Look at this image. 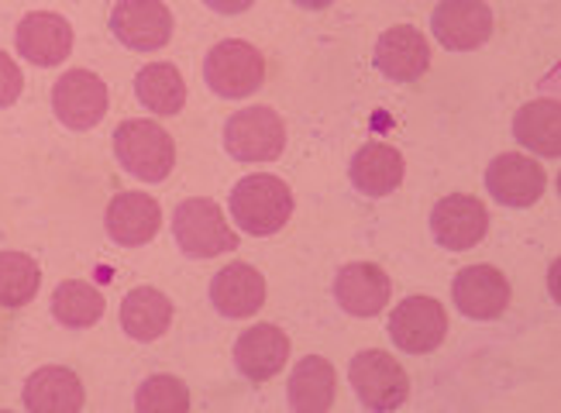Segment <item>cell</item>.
I'll return each mask as SVG.
<instances>
[{
  "mask_svg": "<svg viewBox=\"0 0 561 413\" xmlns=\"http://www.w3.org/2000/svg\"><path fill=\"white\" fill-rule=\"evenodd\" d=\"M42 286L38 262L24 252H0V303L24 307L32 303Z\"/></svg>",
  "mask_w": 561,
  "mask_h": 413,
  "instance_id": "obj_27",
  "label": "cell"
},
{
  "mask_svg": "<svg viewBox=\"0 0 561 413\" xmlns=\"http://www.w3.org/2000/svg\"><path fill=\"white\" fill-rule=\"evenodd\" d=\"M162 228V207L149 193H117L107 207V234L121 249H138Z\"/></svg>",
  "mask_w": 561,
  "mask_h": 413,
  "instance_id": "obj_16",
  "label": "cell"
},
{
  "mask_svg": "<svg viewBox=\"0 0 561 413\" xmlns=\"http://www.w3.org/2000/svg\"><path fill=\"white\" fill-rule=\"evenodd\" d=\"M21 90H24V77H21L18 62L8 53H0V111L11 107L21 96Z\"/></svg>",
  "mask_w": 561,
  "mask_h": 413,
  "instance_id": "obj_29",
  "label": "cell"
},
{
  "mask_svg": "<svg viewBox=\"0 0 561 413\" xmlns=\"http://www.w3.org/2000/svg\"><path fill=\"white\" fill-rule=\"evenodd\" d=\"M286 358H289V337L276 324H255L234 342V366L252 382L279 376Z\"/></svg>",
  "mask_w": 561,
  "mask_h": 413,
  "instance_id": "obj_17",
  "label": "cell"
},
{
  "mask_svg": "<svg viewBox=\"0 0 561 413\" xmlns=\"http://www.w3.org/2000/svg\"><path fill=\"white\" fill-rule=\"evenodd\" d=\"M228 207L241 231H249L255 238H270L293 217V193L279 176L255 173L231 190Z\"/></svg>",
  "mask_w": 561,
  "mask_h": 413,
  "instance_id": "obj_1",
  "label": "cell"
},
{
  "mask_svg": "<svg viewBox=\"0 0 561 413\" xmlns=\"http://www.w3.org/2000/svg\"><path fill=\"white\" fill-rule=\"evenodd\" d=\"M18 53L35 66H59L72 53L69 21L53 11H35L18 24Z\"/></svg>",
  "mask_w": 561,
  "mask_h": 413,
  "instance_id": "obj_18",
  "label": "cell"
},
{
  "mask_svg": "<svg viewBox=\"0 0 561 413\" xmlns=\"http://www.w3.org/2000/svg\"><path fill=\"white\" fill-rule=\"evenodd\" d=\"M53 318L66 328H90L104 318V294L93 283L69 279L53 294Z\"/></svg>",
  "mask_w": 561,
  "mask_h": 413,
  "instance_id": "obj_26",
  "label": "cell"
},
{
  "mask_svg": "<svg viewBox=\"0 0 561 413\" xmlns=\"http://www.w3.org/2000/svg\"><path fill=\"white\" fill-rule=\"evenodd\" d=\"M210 300L225 318H252V313L265 303V279L249 262H231L210 283Z\"/></svg>",
  "mask_w": 561,
  "mask_h": 413,
  "instance_id": "obj_19",
  "label": "cell"
},
{
  "mask_svg": "<svg viewBox=\"0 0 561 413\" xmlns=\"http://www.w3.org/2000/svg\"><path fill=\"white\" fill-rule=\"evenodd\" d=\"M448 313L434 297H410L389 313V337L407 355H427L445 342Z\"/></svg>",
  "mask_w": 561,
  "mask_h": 413,
  "instance_id": "obj_7",
  "label": "cell"
},
{
  "mask_svg": "<svg viewBox=\"0 0 561 413\" xmlns=\"http://www.w3.org/2000/svg\"><path fill=\"white\" fill-rule=\"evenodd\" d=\"M451 297L458 310L472 321H496L510 307V283L493 265H472L455 276Z\"/></svg>",
  "mask_w": 561,
  "mask_h": 413,
  "instance_id": "obj_14",
  "label": "cell"
},
{
  "mask_svg": "<svg viewBox=\"0 0 561 413\" xmlns=\"http://www.w3.org/2000/svg\"><path fill=\"white\" fill-rule=\"evenodd\" d=\"M225 149L238 162H273L286 149V125L273 107H249L228 117Z\"/></svg>",
  "mask_w": 561,
  "mask_h": 413,
  "instance_id": "obj_5",
  "label": "cell"
},
{
  "mask_svg": "<svg viewBox=\"0 0 561 413\" xmlns=\"http://www.w3.org/2000/svg\"><path fill=\"white\" fill-rule=\"evenodd\" d=\"M431 231L437 238V245H445L451 252H466L476 249L485 238V231H490V214H485L482 200L469 197V193H451V197L434 204Z\"/></svg>",
  "mask_w": 561,
  "mask_h": 413,
  "instance_id": "obj_11",
  "label": "cell"
},
{
  "mask_svg": "<svg viewBox=\"0 0 561 413\" xmlns=\"http://www.w3.org/2000/svg\"><path fill=\"white\" fill-rule=\"evenodd\" d=\"M204 4L217 14H241V11H249L255 0H204Z\"/></svg>",
  "mask_w": 561,
  "mask_h": 413,
  "instance_id": "obj_30",
  "label": "cell"
},
{
  "mask_svg": "<svg viewBox=\"0 0 561 413\" xmlns=\"http://www.w3.org/2000/svg\"><path fill=\"white\" fill-rule=\"evenodd\" d=\"M204 80L217 96L241 101V96L255 93L265 83V59L255 45L241 38L217 42L204 62Z\"/></svg>",
  "mask_w": 561,
  "mask_h": 413,
  "instance_id": "obj_4",
  "label": "cell"
},
{
  "mask_svg": "<svg viewBox=\"0 0 561 413\" xmlns=\"http://www.w3.org/2000/svg\"><path fill=\"white\" fill-rule=\"evenodd\" d=\"M53 107L59 121L72 131H87L101 125L107 114V83L87 69H69L53 87Z\"/></svg>",
  "mask_w": 561,
  "mask_h": 413,
  "instance_id": "obj_8",
  "label": "cell"
},
{
  "mask_svg": "<svg viewBox=\"0 0 561 413\" xmlns=\"http://www.w3.org/2000/svg\"><path fill=\"white\" fill-rule=\"evenodd\" d=\"M300 8H307V11H324V8H331L334 0H297Z\"/></svg>",
  "mask_w": 561,
  "mask_h": 413,
  "instance_id": "obj_31",
  "label": "cell"
},
{
  "mask_svg": "<svg viewBox=\"0 0 561 413\" xmlns=\"http://www.w3.org/2000/svg\"><path fill=\"white\" fill-rule=\"evenodd\" d=\"M337 376L334 366L321 355H307L289 376V406L300 413H324L334 403Z\"/></svg>",
  "mask_w": 561,
  "mask_h": 413,
  "instance_id": "obj_23",
  "label": "cell"
},
{
  "mask_svg": "<svg viewBox=\"0 0 561 413\" xmlns=\"http://www.w3.org/2000/svg\"><path fill=\"white\" fill-rule=\"evenodd\" d=\"M431 66V45L427 38L410 28V24H397L376 42V69L393 83H413L424 77Z\"/></svg>",
  "mask_w": 561,
  "mask_h": 413,
  "instance_id": "obj_15",
  "label": "cell"
},
{
  "mask_svg": "<svg viewBox=\"0 0 561 413\" xmlns=\"http://www.w3.org/2000/svg\"><path fill=\"white\" fill-rule=\"evenodd\" d=\"M485 186H490L493 197L506 207H530L541 200L548 176L534 159L520 152H506L485 169Z\"/></svg>",
  "mask_w": 561,
  "mask_h": 413,
  "instance_id": "obj_12",
  "label": "cell"
},
{
  "mask_svg": "<svg viewBox=\"0 0 561 413\" xmlns=\"http://www.w3.org/2000/svg\"><path fill=\"white\" fill-rule=\"evenodd\" d=\"M114 156L125 165V173L145 180V183H162L173 173L176 162V145L169 138V131L156 121H125L114 131Z\"/></svg>",
  "mask_w": 561,
  "mask_h": 413,
  "instance_id": "obj_2",
  "label": "cell"
},
{
  "mask_svg": "<svg viewBox=\"0 0 561 413\" xmlns=\"http://www.w3.org/2000/svg\"><path fill=\"white\" fill-rule=\"evenodd\" d=\"M111 28L114 38L135 53H156L173 38V14L162 0H117Z\"/></svg>",
  "mask_w": 561,
  "mask_h": 413,
  "instance_id": "obj_9",
  "label": "cell"
},
{
  "mask_svg": "<svg viewBox=\"0 0 561 413\" xmlns=\"http://www.w3.org/2000/svg\"><path fill=\"white\" fill-rule=\"evenodd\" d=\"M135 93L141 107L156 114H180L186 104V83L173 62H152L135 77Z\"/></svg>",
  "mask_w": 561,
  "mask_h": 413,
  "instance_id": "obj_25",
  "label": "cell"
},
{
  "mask_svg": "<svg viewBox=\"0 0 561 413\" xmlns=\"http://www.w3.org/2000/svg\"><path fill=\"white\" fill-rule=\"evenodd\" d=\"M393 283L376 262H352L334 276V300L352 318H376L389 303Z\"/></svg>",
  "mask_w": 561,
  "mask_h": 413,
  "instance_id": "obj_13",
  "label": "cell"
},
{
  "mask_svg": "<svg viewBox=\"0 0 561 413\" xmlns=\"http://www.w3.org/2000/svg\"><path fill=\"white\" fill-rule=\"evenodd\" d=\"M173 234H176V245L190 259H214L221 252L238 249V234L225 221V210L207 197H190L176 207Z\"/></svg>",
  "mask_w": 561,
  "mask_h": 413,
  "instance_id": "obj_3",
  "label": "cell"
},
{
  "mask_svg": "<svg viewBox=\"0 0 561 413\" xmlns=\"http://www.w3.org/2000/svg\"><path fill=\"white\" fill-rule=\"evenodd\" d=\"M431 28L451 53H472L493 35V11L485 0H442L434 8Z\"/></svg>",
  "mask_w": 561,
  "mask_h": 413,
  "instance_id": "obj_10",
  "label": "cell"
},
{
  "mask_svg": "<svg viewBox=\"0 0 561 413\" xmlns=\"http://www.w3.org/2000/svg\"><path fill=\"white\" fill-rule=\"evenodd\" d=\"M24 406L35 413H77L83 406V382L72 369L45 366L24 382Z\"/></svg>",
  "mask_w": 561,
  "mask_h": 413,
  "instance_id": "obj_20",
  "label": "cell"
},
{
  "mask_svg": "<svg viewBox=\"0 0 561 413\" xmlns=\"http://www.w3.org/2000/svg\"><path fill=\"white\" fill-rule=\"evenodd\" d=\"M352 386H355V397L362 400V406L369 410H397L407 403L410 397V376L403 372V366L397 358H389L379 348L369 352H358L352 358Z\"/></svg>",
  "mask_w": 561,
  "mask_h": 413,
  "instance_id": "obj_6",
  "label": "cell"
},
{
  "mask_svg": "<svg viewBox=\"0 0 561 413\" xmlns=\"http://www.w3.org/2000/svg\"><path fill=\"white\" fill-rule=\"evenodd\" d=\"M514 135L530 152L558 159L561 156V111L554 101H530L514 117Z\"/></svg>",
  "mask_w": 561,
  "mask_h": 413,
  "instance_id": "obj_24",
  "label": "cell"
},
{
  "mask_svg": "<svg viewBox=\"0 0 561 413\" xmlns=\"http://www.w3.org/2000/svg\"><path fill=\"white\" fill-rule=\"evenodd\" d=\"M135 406L145 413H183L190 410V390L176 376H149L138 386Z\"/></svg>",
  "mask_w": 561,
  "mask_h": 413,
  "instance_id": "obj_28",
  "label": "cell"
},
{
  "mask_svg": "<svg viewBox=\"0 0 561 413\" xmlns=\"http://www.w3.org/2000/svg\"><path fill=\"white\" fill-rule=\"evenodd\" d=\"M173 321V303L156 286H138L121 303V328H125L135 342H156L169 331Z\"/></svg>",
  "mask_w": 561,
  "mask_h": 413,
  "instance_id": "obj_22",
  "label": "cell"
},
{
  "mask_svg": "<svg viewBox=\"0 0 561 413\" xmlns=\"http://www.w3.org/2000/svg\"><path fill=\"white\" fill-rule=\"evenodd\" d=\"M403 156L386 141L362 145L352 159V183L365 197H386L403 183Z\"/></svg>",
  "mask_w": 561,
  "mask_h": 413,
  "instance_id": "obj_21",
  "label": "cell"
}]
</instances>
